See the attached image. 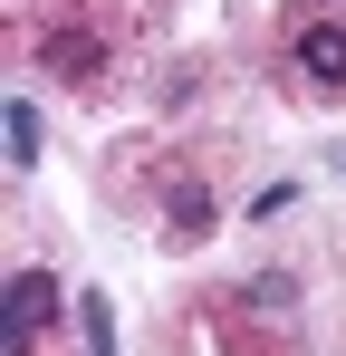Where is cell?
<instances>
[{"label": "cell", "mask_w": 346, "mask_h": 356, "mask_svg": "<svg viewBox=\"0 0 346 356\" xmlns=\"http://www.w3.org/2000/svg\"><path fill=\"white\" fill-rule=\"evenodd\" d=\"M77 327H87V356H115V318H106V298H97V289L77 298Z\"/></svg>", "instance_id": "8992f818"}, {"label": "cell", "mask_w": 346, "mask_h": 356, "mask_svg": "<svg viewBox=\"0 0 346 356\" xmlns=\"http://www.w3.org/2000/svg\"><path fill=\"white\" fill-rule=\"evenodd\" d=\"M49 318H58V280H49V270H19V280H10V356L29 347Z\"/></svg>", "instance_id": "6da1fadb"}, {"label": "cell", "mask_w": 346, "mask_h": 356, "mask_svg": "<svg viewBox=\"0 0 346 356\" xmlns=\"http://www.w3.org/2000/svg\"><path fill=\"white\" fill-rule=\"evenodd\" d=\"M10 164H39V106H29V97H10Z\"/></svg>", "instance_id": "5b68a950"}, {"label": "cell", "mask_w": 346, "mask_h": 356, "mask_svg": "<svg viewBox=\"0 0 346 356\" xmlns=\"http://www.w3.org/2000/svg\"><path fill=\"white\" fill-rule=\"evenodd\" d=\"M49 67L67 77V87H77V77H97V39H77V29H58V39H49Z\"/></svg>", "instance_id": "277c9868"}, {"label": "cell", "mask_w": 346, "mask_h": 356, "mask_svg": "<svg viewBox=\"0 0 346 356\" xmlns=\"http://www.w3.org/2000/svg\"><path fill=\"white\" fill-rule=\"evenodd\" d=\"M212 232V193L202 183H173V241H202Z\"/></svg>", "instance_id": "3957f363"}, {"label": "cell", "mask_w": 346, "mask_h": 356, "mask_svg": "<svg viewBox=\"0 0 346 356\" xmlns=\"http://www.w3.org/2000/svg\"><path fill=\"white\" fill-rule=\"evenodd\" d=\"M298 67H308L318 87H346V29H337V19H318V29L298 39Z\"/></svg>", "instance_id": "7a4b0ae2"}]
</instances>
